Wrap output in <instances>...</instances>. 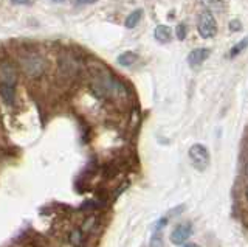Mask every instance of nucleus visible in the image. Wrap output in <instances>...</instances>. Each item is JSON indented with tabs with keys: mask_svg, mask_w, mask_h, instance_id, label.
Returning a JSON list of instances; mask_svg holds the SVG:
<instances>
[{
	"mask_svg": "<svg viewBox=\"0 0 248 247\" xmlns=\"http://www.w3.org/2000/svg\"><path fill=\"white\" fill-rule=\"evenodd\" d=\"M197 30L200 36L203 39H209V37H214L217 33V24H216V19L211 14V11H203L200 14L199 22H197Z\"/></svg>",
	"mask_w": 248,
	"mask_h": 247,
	"instance_id": "f03ea898",
	"label": "nucleus"
},
{
	"mask_svg": "<svg viewBox=\"0 0 248 247\" xmlns=\"http://www.w3.org/2000/svg\"><path fill=\"white\" fill-rule=\"evenodd\" d=\"M42 68H44V63L42 59L39 56L34 58H28V61L23 63V70H25L27 75L30 76H37L42 73Z\"/></svg>",
	"mask_w": 248,
	"mask_h": 247,
	"instance_id": "20e7f679",
	"label": "nucleus"
},
{
	"mask_svg": "<svg viewBox=\"0 0 248 247\" xmlns=\"http://www.w3.org/2000/svg\"><path fill=\"white\" fill-rule=\"evenodd\" d=\"M0 97L6 106L14 104V84L11 82H2L0 84Z\"/></svg>",
	"mask_w": 248,
	"mask_h": 247,
	"instance_id": "423d86ee",
	"label": "nucleus"
},
{
	"mask_svg": "<svg viewBox=\"0 0 248 247\" xmlns=\"http://www.w3.org/2000/svg\"><path fill=\"white\" fill-rule=\"evenodd\" d=\"M51 2H54V3H62V2H65V0H51Z\"/></svg>",
	"mask_w": 248,
	"mask_h": 247,
	"instance_id": "a211bd4d",
	"label": "nucleus"
},
{
	"mask_svg": "<svg viewBox=\"0 0 248 247\" xmlns=\"http://www.w3.org/2000/svg\"><path fill=\"white\" fill-rule=\"evenodd\" d=\"M208 56H209V50H206V49H194L189 53V56H188V64L191 67H197L200 64H203Z\"/></svg>",
	"mask_w": 248,
	"mask_h": 247,
	"instance_id": "39448f33",
	"label": "nucleus"
},
{
	"mask_svg": "<svg viewBox=\"0 0 248 247\" xmlns=\"http://www.w3.org/2000/svg\"><path fill=\"white\" fill-rule=\"evenodd\" d=\"M137 61H138V56L134 51H124L118 56V64L123 67H130L132 64H135Z\"/></svg>",
	"mask_w": 248,
	"mask_h": 247,
	"instance_id": "6e6552de",
	"label": "nucleus"
},
{
	"mask_svg": "<svg viewBox=\"0 0 248 247\" xmlns=\"http://www.w3.org/2000/svg\"><path fill=\"white\" fill-rule=\"evenodd\" d=\"M188 154H189L191 164L197 169H200V171L206 169V166L209 165V151L206 146H203L202 143H196L189 148Z\"/></svg>",
	"mask_w": 248,
	"mask_h": 247,
	"instance_id": "f257e3e1",
	"label": "nucleus"
},
{
	"mask_svg": "<svg viewBox=\"0 0 248 247\" xmlns=\"http://www.w3.org/2000/svg\"><path fill=\"white\" fill-rule=\"evenodd\" d=\"M31 2H33V0H11V3L14 5H28Z\"/></svg>",
	"mask_w": 248,
	"mask_h": 247,
	"instance_id": "dca6fc26",
	"label": "nucleus"
},
{
	"mask_svg": "<svg viewBox=\"0 0 248 247\" xmlns=\"http://www.w3.org/2000/svg\"><path fill=\"white\" fill-rule=\"evenodd\" d=\"M141 17H143V10H135V11H132L129 16H127V19H126V28H135L138 24H140V20H141Z\"/></svg>",
	"mask_w": 248,
	"mask_h": 247,
	"instance_id": "1a4fd4ad",
	"label": "nucleus"
},
{
	"mask_svg": "<svg viewBox=\"0 0 248 247\" xmlns=\"http://www.w3.org/2000/svg\"><path fill=\"white\" fill-rule=\"evenodd\" d=\"M202 3H203V6H206L208 11H211V10H222L223 8V3H222V0H200Z\"/></svg>",
	"mask_w": 248,
	"mask_h": 247,
	"instance_id": "9d476101",
	"label": "nucleus"
},
{
	"mask_svg": "<svg viewBox=\"0 0 248 247\" xmlns=\"http://www.w3.org/2000/svg\"><path fill=\"white\" fill-rule=\"evenodd\" d=\"M186 28H185V25H178L177 27V37H178V39H180V41H183L185 39V36H186Z\"/></svg>",
	"mask_w": 248,
	"mask_h": 247,
	"instance_id": "ddd939ff",
	"label": "nucleus"
},
{
	"mask_svg": "<svg viewBox=\"0 0 248 247\" xmlns=\"http://www.w3.org/2000/svg\"><path fill=\"white\" fill-rule=\"evenodd\" d=\"M154 37L160 44H168L170 41V28L166 25H158L154 32Z\"/></svg>",
	"mask_w": 248,
	"mask_h": 247,
	"instance_id": "0eeeda50",
	"label": "nucleus"
},
{
	"mask_svg": "<svg viewBox=\"0 0 248 247\" xmlns=\"http://www.w3.org/2000/svg\"><path fill=\"white\" fill-rule=\"evenodd\" d=\"M245 198H247V200H248V187H247V190H245Z\"/></svg>",
	"mask_w": 248,
	"mask_h": 247,
	"instance_id": "6ab92c4d",
	"label": "nucleus"
},
{
	"mask_svg": "<svg viewBox=\"0 0 248 247\" xmlns=\"http://www.w3.org/2000/svg\"><path fill=\"white\" fill-rule=\"evenodd\" d=\"M247 45H248V37H245V39L244 41H240L237 45H236V47L234 49H232L231 51H230V56H236L237 55V53L240 51V50H244L245 47H247Z\"/></svg>",
	"mask_w": 248,
	"mask_h": 247,
	"instance_id": "9b49d317",
	"label": "nucleus"
},
{
	"mask_svg": "<svg viewBox=\"0 0 248 247\" xmlns=\"http://www.w3.org/2000/svg\"><path fill=\"white\" fill-rule=\"evenodd\" d=\"M81 239H82V233L81 230H75L72 236H70V243H72L73 246H79L81 244Z\"/></svg>",
	"mask_w": 248,
	"mask_h": 247,
	"instance_id": "f8f14e48",
	"label": "nucleus"
},
{
	"mask_svg": "<svg viewBox=\"0 0 248 247\" xmlns=\"http://www.w3.org/2000/svg\"><path fill=\"white\" fill-rule=\"evenodd\" d=\"M185 247H199V246H196V244H189V246H185Z\"/></svg>",
	"mask_w": 248,
	"mask_h": 247,
	"instance_id": "aec40b11",
	"label": "nucleus"
},
{
	"mask_svg": "<svg viewBox=\"0 0 248 247\" xmlns=\"http://www.w3.org/2000/svg\"><path fill=\"white\" fill-rule=\"evenodd\" d=\"M245 176L248 177V160H247V164H245Z\"/></svg>",
	"mask_w": 248,
	"mask_h": 247,
	"instance_id": "f3484780",
	"label": "nucleus"
},
{
	"mask_svg": "<svg viewBox=\"0 0 248 247\" xmlns=\"http://www.w3.org/2000/svg\"><path fill=\"white\" fill-rule=\"evenodd\" d=\"M98 0H73V5H78V6H81V5H92V3H96Z\"/></svg>",
	"mask_w": 248,
	"mask_h": 247,
	"instance_id": "4468645a",
	"label": "nucleus"
},
{
	"mask_svg": "<svg viewBox=\"0 0 248 247\" xmlns=\"http://www.w3.org/2000/svg\"><path fill=\"white\" fill-rule=\"evenodd\" d=\"M239 28H240V24H239V20H232L231 24H230V30H231V32H237Z\"/></svg>",
	"mask_w": 248,
	"mask_h": 247,
	"instance_id": "2eb2a0df",
	"label": "nucleus"
},
{
	"mask_svg": "<svg viewBox=\"0 0 248 247\" xmlns=\"http://www.w3.org/2000/svg\"><path fill=\"white\" fill-rule=\"evenodd\" d=\"M191 233H192V226L189 222L180 224V226H177L172 230V233H170V243L175 244V246H182L188 241Z\"/></svg>",
	"mask_w": 248,
	"mask_h": 247,
	"instance_id": "7ed1b4c3",
	"label": "nucleus"
}]
</instances>
